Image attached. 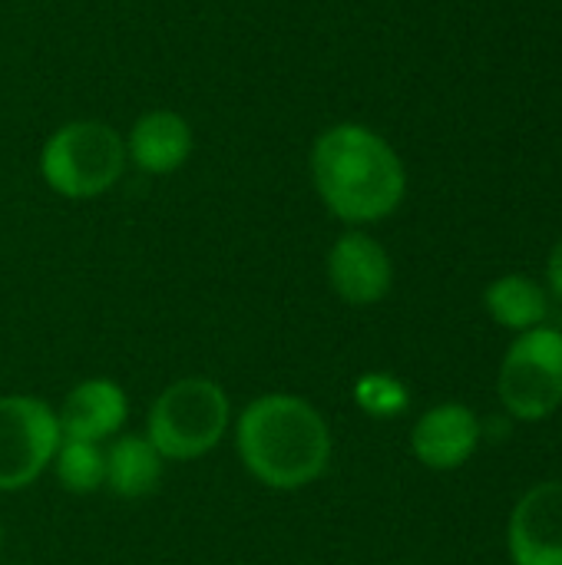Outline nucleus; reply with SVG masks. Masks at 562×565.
I'll return each instance as SVG.
<instances>
[{"label":"nucleus","instance_id":"2","mask_svg":"<svg viewBox=\"0 0 562 565\" xmlns=\"http://www.w3.org/2000/svg\"><path fill=\"white\" fill-rule=\"evenodd\" d=\"M331 427L325 414L298 394H262L235 420V454L252 480L295 493L328 473Z\"/></svg>","mask_w":562,"mask_h":565},{"label":"nucleus","instance_id":"16","mask_svg":"<svg viewBox=\"0 0 562 565\" xmlns=\"http://www.w3.org/2000/svg\"><path fill=\"white\" fill-rule=\"evenodd\" d=\"M547 281H550V291L562 301V238L553 245V252L547 258Z\"/></svg>","mask_w":562,"mask_h":565},{"label":"nucleus","instance_id":"3","mask_svg":"<svg viewBox=\"0 0 562 565\" xmlns=\"http://www.w3.org/2000/svg\"><path fill=\"white\" fill-rule=\"evenodd\" d=\"M232 427V401L212 377L172 381L146 414V440L162 460L189 463L212 454Z\"/></svg>","mask_w":562,"mask_h":565},{"label":"nucleus","instance_id":"13","mask_svg":"<svg viewBox=\"0 0 562 565\" xmlns=\"http://www.w3.org/2000/svg\"><path fill=\"white\" fill-rule=\"evenodd\" d=\"M484 305H487V315L513 334L540 328L550 311L547 288L527 275H503L490 281L484 291Z\"/></svg>","mask_w":562,"mask_h":565},{"label":"nucleus","instance_id":"1","mask_svg":"<svg viewBox=\"0 0 562 565\" xmlns=\"http://www.w3.org/2000/svg\"><path fill=\"white\" fill-rule=\"evenodd\" d=\"M311 185L325 209L361 228L391 218L407 195V172L394 146L361 122L328 126L308 156Z\"/></svg>","mask_w":562,"mask_h":565},{"label":"nucleus","instance_id":"10","mask_svg":"<svg viewBox=\"0 0 562 565\" xmlns=\"http://www.w3.org/2000/svg\"><path fill=\"white\" fill-rule=\"evenodd\" d=\"M126 417H129V397L109 377L79 381L56 407L60 437L83 440V444H106L119 437V430L126 427Z\"/></svg>","mask_w":562,"mask_h":565},{"label":"nucleus","instance_id":"5","mask_svg":"<svg viewBox=\"0 0 562 565\" xmlns=\"http://www.w3.org/2000/svg\"><path fill=\"white\" fill-rule=\"evenodd\" d=\"M497 394L513 420L553 417L562 407V331L540 324L517 334L503 354Z\"/></svg>","mask_w":562,"mask_h":565},{"label":"nucleus","instance_id":"6","mask_svg":"<svg viewBox=\"0 0 562 565\" xmlns=\"http://www.w3.org/2000/svg\"><path fill=\"white\" fill-rule=\"evenodd\" d=\"M56 407L33 394L0 397V493L33 487L53 463L60 447Z\"/></svg>","mask_w":562,"mask_h":565},{"label":"nucleus","instance_id":"12","mask_svg":"<svg viewBox=\"0 0 562 565\" xmlns=\"http://www.w3.org/2000/svg\"><path fill=\"white\" fill-rule=\"evenodd\" d=\"M162 457L146 434H119L106 447V487L119 500H146L162 480Z\"/></svg>","mask_w":562,"mask_h":565},{"label":"nucleus","instance_id":"11","mask_svg":"<svg viewBox=\"0 0 562 565\" xmlns=\"http://www.w3.org/2000/svg\"><path fill=\"white\" fill-rule=\"evenodd\" d=\"M123 139H126V159L146 175H169L182 169L195 146L189 119L162 106L136 116V122Z\"/></svg>","mask_w":562,"mask_h":565},{"label":"nucleus","instance_id":"4","mask_svg":"<svg viewBox=\"0 0 562 565\" xmlns=\"http://www.w3.org/2000/svg\"><path fill=\"white\" fill-rule=\"evenodd\" d=\"M126 139L99 119H73L53 129L40 149V175L63 199H99L126 172Z\"/></svg>","mask_w":562,"mask_h":565},{"label":"nucleus","instance_id":"17","mask_svg":"<svg viewBox=\"0 0 562 565\" xmlns=\"http://www.w3.org/2000/svg\"><path fill=\"white\" fill-rule=\"evenodd\" d=\"M0 550H3V520H0Z\"/></svg>","mask_w":562,"mask_h":565},{"label":"nucleus","instance_id":"14","mask_svg":"<svg viewBox=\"0 0 562 565\" xmlns=\"http://www.w3.org/2000/svg\"><path fill=\"white\" fill-rule=\"evenodd\" d=\"M56 483L73 497H93L106 487V447L83 440H60L53 457Z\"/></svg>","mask_w":562,"mask_h":565},{"label":"nucleus","instance_id":"9","mask_svg":"<svg viewBox=\"0 0 562 565\" xmlns=\"http://www.w3.org/2000/svg\"><path fill=\"white\" fill-rule=\"evenodd\" d=\"M480 440H484L480 417L467 404L447 401L417 417V424L411 430V454L421 467L450 473V470H460L464 463H470Z\"/></svg>","mask_w":562,"mask_h":565},{"label":"nucleus","instance_id":"8","mask_svg":"<svg viewBox=\"0 0 562 565\" xmlns=\"http://www.w3.org/2000/svg\"><path fill=\"white\" fill-rule=\"evenodd\" d=\"M507 553L513 565H562V480L520 497L507 523Z\"/></svg>","mask_w":562,"mask_h":565},{"label":"nucleus","instance_id":"7","mask_svg":"<svg viewBox=\"0 0 562 565\" xmlns=\"http://www.w3.org/2000/svg\"><path fill=\"white\" fill-rule=\"evenodd\" d=\"M325 271L331 291L351 308H371L384 301L394 285V262L388 248L361 228H348L335 238L325 258Z\"/></svg>","mask_w":562,"mask_h":565},{"label":"nucleus","instance_id":"15","mask_svg":"<svg viewBox=\"0 0 562 565\" xmlns=\"http://www.w3.org/2000/svg\"><path fill=\"white\" fill-rule=\"evenodd\" d=\"M354 404H358L368 417L388 420V417H397V414L407 411L411 391L404 387L401 377L374 371V374L358 377V384H354Z\"/></svg>","mask_w":562,"mask_h":565}]
</instances>
